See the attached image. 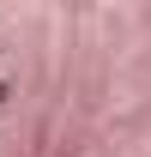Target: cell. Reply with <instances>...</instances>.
<instances>
[{
  "label": "cell",
  "instance_id": "obj_1",
  "mask_svg": "<svg viewBox=\"0 0 151 157\" xmlns=\"http://www.w3.org/2000/svg\"><path fill=\"white\" fill-rule=\"evenodd\" d=\"M0 103H6V85H0Z\"/></svg>",
  "mask_w": 151,
  "mask_h": 157
}]
</instances>
